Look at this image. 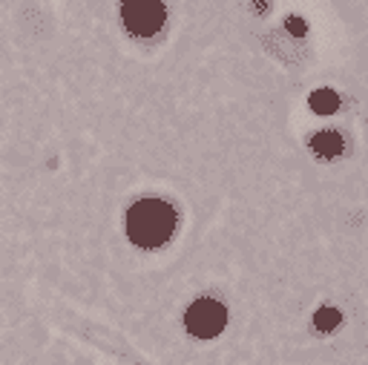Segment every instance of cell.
<instances>
[{
	"label": "cell",
	"instance_id": "cell-1",
	"mask_svg": "<svg viewBox=\"0 0 368 365\" xmlns=\"http://www.w3.org/2000/svg\"><path fill=\"white\" fill-rule=\"evenodd\" d=\"M176 231V210L162 199H141L127 210V236L138 248H162Z\"/></svg>",
	"mask_w": 368,
	"mask_h": 365
},
{
	"label": "cell",
	"instance_id": "cell-4",
	"mask_svg": "<svg viewBox=\"0 0 368 365\" xmlns=\"http://www.w3.org/2000/svg\"><path fill=\"white\" fill-rule=\"evenodd\" d=\"M311 150H314V156H320V159H337L342 150H345V141H342V135L340 132H334V129H322V132H317L314 138H311Z\"/></svg>",
	"mask_w": 368,
	"mask_h": 365
},
{
	"label": "cell",
	"instance_id": "cell-3",
	"mask_svg": "<svg viewBox=\"0 0 368 365\" xmlns=\"http://www.w3.org/2000/svg\"><path fill=\"white\" fill-rule=\"evenodd\" d=\"M228 322V311L222 302L216 300H196L190 308H187V317H184V325L193 337L199 339H210L216 334H222Z\"/></svg>",
	"mask_w": 368,
	"mask_h": 365
},
{
	"label": "cell",
	"instance_id": "cell-2",
	"mask_svg": "<svg viewBox=\"0 0 368 365\" xmlns=\"http://www.w3.org/2000/svg\"><path fill=\"white\" fill-rule=\"evenodd\" d=\"M121 18L132 35L150 38L164 26V6L162 0H121Z\"/></svg>",
	"mask_w": 368,
	"mask_h": 365
},
{
	"label": "cell",
	"instance_id": "cell-5",
	"mask_svg": "<svg viewBox=\"0 0 368 365\" xmlns=\"http://www.w3.org/2000/svg\"><path fill=\"white\" fill-rule=\"evenodd\" d=\"M308 104H311V110L317 115H331V112L340 110V95L334 90H314L311 98H308Z\"/></svg>",
	"mask_w": 368,
	"mask_h": 365
},
{
	"label": "cell",
	"instance_id": "cell-8",
	"mask_svg": "<svg viewBox=\"0 0 368 365\" xmlns=\"http://www.w3.org/2000/svg\"><path fill=\"white\" fill-rule=\"evenodd\" d=\"M253 6H256V12H259V15H265V12H268V0H256Z\"/></svg>",
	"mask_w": 368,
	"mask_h": 365
},
{
	"label": "cell",
	"instance_id": "cell-7",
	"mask_svg": "<svg viewBox=\"0 0 368 365\" xmlns=\"http://www.w3.org/2000/svg\"><path fill=\"white\" fill-rule=\"evenodd\" d=\"M285 26H288V32H290V35H297V38H300V35H305V29H308L303 18H288V23H285Z\"/></svg>",
	"mask_w": 368,
	"mask_h": 365
},
{
	"label": "cell",
	"instance_id": "cell-6",
	"mask_svg": "<svg viewBox=\"0 0 368 365\" xmlns=\"http://www.w3.org/2000/svg\"><path fill=\"white\" fill-rule=\"evenodd\" d=\"M340 322H342V314H340L337 308H320V311L314 314V325H317V331H322V334H331Z\"/></svg>",
	"mask_w": 368,
	"mask_h": 365
}]
</instances>
